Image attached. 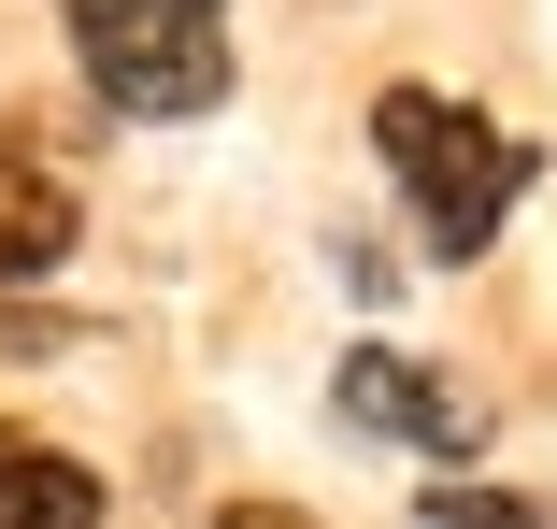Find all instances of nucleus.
<instances>
[{
  "label": "nucleus",
  "instance_id": "obj_2",
  "mask_svg": "<svg viewBox=\"0 0 557 529\" xmlns=\"http://www.w3.org/2000/svg\"><path fill=\"white\" fill-rule=\"evenodd\" d=\"M58 15H72L86 86L115 115H144V130L230 100V0H58Z\"/></svg>",
  "mask_w": 557,
  "mask_h": 529
},
{
  "label": "nucleus",
  "instance_id": "obj_6",
  "mask_svg": "<svg viewBox=\"0 0 557 529\" xmlns=\"http://www.w3.org/2000/svg\"><path fill=\"white\" fill-rule=\"evenodd\" d=\"M429 529H557V515L515 487H429Z\"/></svg>",
  "mask_w": 557,
  "mask_h": 529
},
{
  "label": "nucleus",
  "instance_id": "obj_5",
  "mask_svg": "<svg viewBox=\"0 0 557 529\" xmlns=\"http://www.w3.org/2000/svg\"><path fill=\"white\" fill-rule=\"evenodd\" d=\"M0 529H100V472L44 430H0Z\"/></svg>",
  "mask_w": 557,
  "mask_h": 529
},
{
  "label": "nucleus",
  "instance_id": "obj_4",
  "mask_svg": "<svg viewBox=\"0 0 557 529\" xmlns=\"http://www.w3.org/2000/svg\"><path fill=\"white\" fill-rule=\"evenodd\" d=\"M86 244V200L58 158H29V130H0V286H44Z\"/></svg>",
  "mask_w": 557,
  "mask_h": 529
},
{
  "label": "nucleus",
  "instance_id": "obj_1",
  "mask_svg": "<svg viewBox=\"0 0 557 529\" xmlns=\"http://www.w3.org/2000/svg\"><path fill=\"white\" fill-rule=\"evenodd\" d=\"M372 158H386V186L414 200V244H429L443 272L486 258V244L515 230V200L543 186V144L500 130L486 100H443V86H386V100H372Z\"/></svg>",
  "mask_w": 557,
  "mask_h": 529
},
{
  "label": "nucleus",
  "instance_id": "obj_3",
  "mask_svg": "<svg viewBox=\"0 0 557 529\" xmlns=\"http://www.w3.org/2000/svg\"><path fill=\"white\" fill-rule=\"evenodd\" d=\"M329 401H344V430H372V444H414V458H472V444H486L472 386H443V358H400V344H344Z\"/></svg>",
  "mask_w": 557,
  "mask_h": 529
},
{
  "label": "nucleus",
  "instance_id": "obj_7",
  "mask_svg": "<svg viewBox=\"0 0 557 529\" xmlns=\"http://www.w3.org/2000/svg\"><path fill=\"white\" fill-rule=\"evenodd\" d=\"M214 529H314V515H300V501H230Z\"/></svg>",
  "mask_w": 557,
  "mask_h": 529
}]
</instances>
